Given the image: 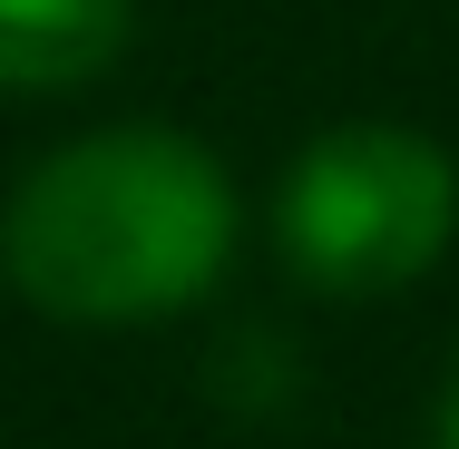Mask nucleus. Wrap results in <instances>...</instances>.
<instances>
[{"instance_id": "obj_4", "label": "nucleus", "mask_w": 459, "mask_h": 449, "mask_svg": "<svg viewBox=\"0 0 459 449\" xmlns=\"http://www.w3.org/2000/svg\"><path fill=\"white\" fill-rule=\"evenodd\" d=\"M440 449H459V371H450V391H440Z\"/></svg>"}, {"instance_id": "obj_3", "label": "nucleus", "mask_w": 459, "mask_h": 449, "mask_svg": "<svg viewBox=\"0 0 459 449\" xmlns=\"http://www.w3.org/2000/svg\"><path fill=\"white\" fill-rule=\"evenodd\" d=\"M137 0H0V89H79L127 49Z\"/></svg>"}, {"instance_id": "obj_1", "label": "nucleus", "mask_w": 459, "mask_h": 449, "mask_svg": "<svg viewBox=\"0 0 459 449\" xmlns=\"http://www.w3.org/2000/svg\"><path fill=\"white\" fill-rule=\"evenodd\" d=\"M235 245V195L205 147L108 127L39 157L0 215V273L59 323H147L195 303Z\"/></svg>"}, {"instance_id": "obj_2", "label": "nucleus", "mask_w": 459, "mask_h": 449, "mask_svg": "<svg viewBox=\"0 0 459 449\" xmlns=\"http://www.w3.org/2000/svg\"><path fill=\"white\" fill-rule=\"evenodd\" d=\"M459 225V167L411 127H333L313 137L274 195L283 264L313 293H391L440 264Z\"/></svg>"}]
</instances>
